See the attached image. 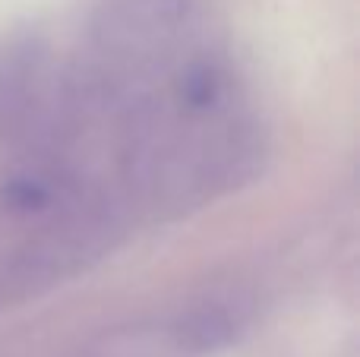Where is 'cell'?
Returning <instances> with one entry per match:
<instances>
[{
    "instance_id": "6da1fadb",
    "label": "cell",
    "mask_w": 360,
    "mask_h": 357,
    "mask_svg": "<svg viewBox=\"0 0 360 357\" xmlns=\"http://www.w3.org/2000/svg\"><path fill=\"white\" fill-rule=\"evenodd\" d=\"M234 320L221 307H202L184 323V339L193 348H218L231 339Z\"/></svg>"
}]
</instances>
